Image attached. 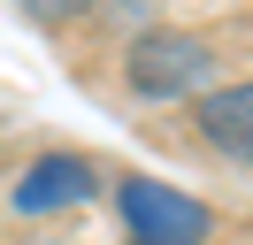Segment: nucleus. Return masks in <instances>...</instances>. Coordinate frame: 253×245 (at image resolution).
Segmentation results:
<instances>
[{
  "label": "nucleus",
  "mask_w": 253,
  "mask_h": 245,
  "mask_svg": "<svg viewBox=\"0 0 253 245\" xmlns=\"http://www.w3.org/2000/svg\"><path fill=\"white\" fill-rule=\"evenodd\" d=\"M123 84L130 100H200V92H215V39H200V31L184 23H146L130 31L123 46Z\"/></svg>",
  "instance_id": "obj_1"
},
{
  "label": "nucleus",
  "mask_w": 253,
  "mask_h": 245,
  "mask_svg": "<svg viewBox=\"0 0 253 245\" xmlns=\"http://www.w3.org/2000/svg\"><path fill=\"white\" fill-rule=\"evenodd\" d=\"M192 122H200V146H207V153L253 168V77L200 92V100H192Z\"/></svg>",
  "instance_id": "obj_4"
},
{
  "label": "nucleus",
  "mask_w": 253,
  "mask_h": 245,
  "mask_svg": "<svg viewBox=\"0 0 253 245\" xmlns=\"http://www.w3.org/2000/svg\"><path fill=\"white\" fill-rule=\"evenodd\" d=\"M23 15H31V23H69V15H92L100 0H16Z\"/></svg>",
  "instance_id": "obj_5"
},
{
  "label": "nucleus",
  "mask_w": 253,
  "mask_h": 245,
  "mask_svg": "<svg viewBox=\"0 0 253 245\" xmlns=\"http://www.w3.org/2000/svg\"><path fill=\"white\" fill-rule=\"evenodd\" d=\"M108 184V168L92 161V153H39L31 168L16 176V192H8V207L23 214V222H39V214H62V207H84V199Z\"/></svg>",
  "instance_id": "obj_3"
},
{
  "label": "nucleus",
  "mask_w": 253,
  "mask_h": 245,
  "mask_svg": "<svg viewBox=\"0 0 253 245\" xmlns=\"http://www.w3.org/2000/svg\"><path fill=\"white\" fill-rule=\"evenodd\" d=\"M115 214H123L130 245H207L215 238V207L154 176H115Z\"/></svg>",
  "instance_id": "obj_2"
}]
</instances>
